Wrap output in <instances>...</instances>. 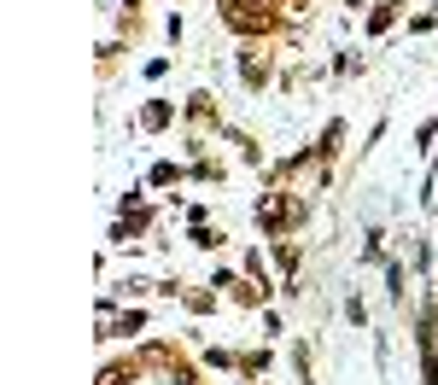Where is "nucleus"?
I'll return each mask as SVG.
<instances>
[{
    "mask_svg": "<svg viewBox=\"0 0 438 385\" xmlns=\"http://www.w3.org/2000/svg\"><path fill=\"white\" fill-rule=\"evenodd\" d=\"M222 18H228V29H240V36H263V29L275 24L269 6H257V0H228V6H222Z\"/></svg>",
    "mask_w": 438,
    "mask_h": 385,
    "instance_id": "obj_1",
    "label": "nucleus"
},
{
    "mask_svg": "<svg viewBox=\"0 0 438 385\" xmlns=\"http://www.w3.org/2000/svg\"><path fill=\"white\" fill-rule=\"evenodd\" d=\"M146 123L164 128V123H170V105H164V100H152V105H146Z\"/></svg>",
    "mask_w": 438,
    "mask_h": 385,
    "instance_id": "obj_2",
    "label": "nucleus"
}]
</instances>
